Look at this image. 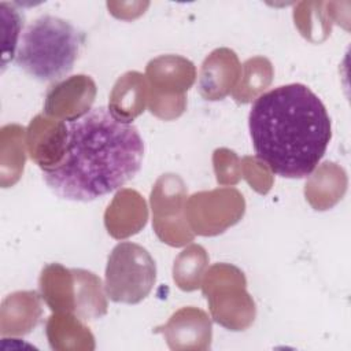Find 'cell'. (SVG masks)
<instances>
[{
	"label": "cell",
	"mask_w": 351,
	"mask_h": 351,
	"mask_svg": "<svg viewBox=\"0 0 351 351\" xmlns=\"http://www.w3.org/2000/svg\"><path fill=\"white\" fill-rule=\"evenodd\" d=\"M1 29H3V51H1V69L4 70L7 63L15 58V52L19 43L21 27L23 26V15L19 10L10 3H0Z\"/></svg>",
	"instance_id": "cell-15"
},
{
	"label": "cell",
	"mask_w": 351,
	"mask_h": 351,
	"mask_svg": "<svg viewBox=\"0 0 351 351\" xmlns=\"http://www.w3.org/2000/svg\"><path fill=\"white\" fill-rule=\"evenodd\" d=\"M155 278V261L145 248L130 241L112 248L106 266V291L112 302H141L151 292Z\"/></svg>",
	"instance_id": "cell-4"
},
{
	"label": "cell",
	"mask_w": 351,
	"mask_h": 351,
	"mask_svg": "<svg viewBox=\"0 0 351 351\" xmlns=\"http://www.w3.org/2000/svg\"><path fill=\"white\" fill-rule=\"evenodd\" d=\"M62 160L43 178L62 199L92 202L130 181L141 169L144 141L133 123L100 106L66 122Z\"/></svg>",
	"instance_id": "cell-1"
},
{
	"label": "cell",
	"mask_w": 351,
	"mask_h": 351,
	"mask_svg": "<svg viewBox=\"0 0 351 351\" xmlns=\"http://www.w3.org/2000/svg\"><path fill=\"white\" fill-rule=\"evenodd\" d=\"M239 62L233 51L221 48L214 51L203 63L200 93L207 100L222 99L237 77Z\"/></svg>",
	"instance_id": "cell-7"
},
{
	"label": "cell",
	"mask_w": 351,
	"mask_h": 351,
	"mask_svg": "<svg viewBox=\"0 0 351 351\" xmlns=\"http://www.w3.org/2000/svg\"><path fill=\"white\" fill-rule=\"evenodd\" d=\"M23 129L18 125L1 128V185L7 188L18 181L25 165Z\"/></svg>",
	"instance_id": "cell-9"
},
{
	"label": "cell",
	"mask_w": 351,
	"mask_h": 351,
	"mask_svg": "<svg viewBox=\"0 0 351 351\" xmlns=\"http://www.w3.org/2000/svg\"><path fill=\"white\" fill-rule=\"evenodd\" d=\"M148 74L159 85L167 84L166 89L185 90L193 82L195 67L180 56H162L149 62Z\"/></svg>",
	"instance_id": "cell-10"
},
{
	"label": "cell",
	"mask_w": 351,
	"mask_h": 351,
	"mask_svg": "<svg viewBox=\"0 0 351 351\" xmlns=\"http://www.w3.org/2000/svg\"><path fill=\"white\" fill-rule=\"evenodd\" d=\"M21 315L38 318L40 304L36 292H15L4 299L1 304V335L16 333Z\"/></svg>",
	"instance_id": "cell-13"
},
{
	"label": "cell",
	"mask_w": 351,
	"mask_h": 351,
	"mask_svg": "<svg viewBox=\"0 0 351 351\" xmlns=\"http://www.w3.org/2000/svg\"><path fill=\"white\" fill-rule=\"evenodd\" d=\"M70 273L71 271L64 270L59 265H49L41 271L40 289L43 298L52 310L74 308V304L71 302Z\"/></svg>",
	"instance_id": "cell-11"
},
{
	"label": "cell",
	"mask_w": 351,
	"mask_h": 351,
	"mask_svg": "<svg viewBox=\"0 0 351 351\" xmlns=\"http://www.w3.org/2000/svg\"><path fill=\"white\" fill-rule=\"evenodd\" d=\"M144 81L136 71L126 73L114 86L110 101V111L118 119L132 123L133 118L144 108Z\"/></svg>",
	"instance_id": "cell-8"
},
{
	"label": "cell",
	"mask_w": 351,
	"mask_h": 351,
	"mask_svg": "<svg viewBox=\"0 0 351 351\" xmlns=\"http://www.w3.org/2000/svg\"><path fill=\"white\" fill-rule=\"evenodd\" d=\"M66 137L67 128L64 122L37 115L27 128V149L30 158L41 170L56 166L63 158Z\"/></svg>",
	"instance_id": "cell-5"
},
{
	"label": "cell",
	"mask_w": 351,
	"mask_h": 351,
	"mask_svg": "<svg viewBox=\"0 0 351 351\" xmlns=\"http://www.w3.org/2000/svg\"><path fill=\"white\" fill-rule=\"evenodd\" d=\"M77 282V304L75 310L85 317H100L106 313V302L103 299L100 280L85 270H71Z\"/></svg>",
	"instance_id": "cell-12"
},
{
	"label": "cell",
	"mask_w": 351,
	"mask_h": 351,
	"mask_svg": "<svg viewBox=\"0 0 351 351\" xmlns=\"http://www.w3.org/2000/svg\"><path fill=\"white\" fill-rule=\"evenodd\" d=\"M206 263L207 255L200 245L186 248L174 263V280L178 282V287L186 291L197 288Z\"/></svg>",
	"instance_id": "cell-14"
},
{
	"label": "cell",
	"mask_w": 351,
	"mask_h": 351,
	"mask_svg": "<svg viewBox=\"0 0 351 351\" xmlns=\"http://www.w3.org/2000/svg\"><path fill=\"white\" fill-rule=\"evenodd\" d=\"M82 43L84 34L69 21L43 15L22 32L15 63L38 81L55 82L73 70Z\"/></svg>",
	"instance_id": "cell-3"
},
{
	"label": "cell",
	"mask_w": 351,
	"mask_h": 351,
	"mask_svg": "<svg viewBox=\"0 0 351 351\" xmlns=\"http://www.w3.org/2000/svg\"><path fill=\"white\" fill-rule=\"evenodd\" d=\"M248 128L256 158L284 178L310 176L332 138L324 103L303 84L281 85L258 96Z\"/></svg>",
	"instance_id": "cell-2"
},
{
	"label": "cell",
	"mask_w": 351,
	"mask_h": 351,
	"mask_svg": "<svg viewBox=\"0 0 351 351\" xmlns=\"http://www.w3.org/2000/svg\"><path fill=\"white\" fill-rule=\"evenodd\" d=\"M95 97V82L86 75H74L53 85L45 100V112L73 121L89 111Z\"/></svg>",
	"instance_id": "cell-6"
}]
</instances>
